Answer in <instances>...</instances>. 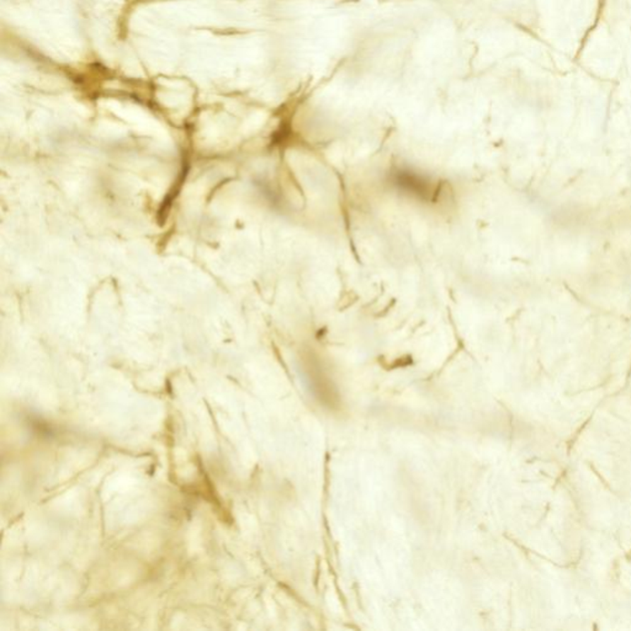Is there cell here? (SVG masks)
<instances>
[{"label":"cell","mask_w":631,"mask_h":631,"mask_svg":"<svg viewBox=\"0 0 631 631\" xmlns=\"http://www.w3.org/2000/svg\"><path fill=\"white\" fill-rule=\"evenodd\" d=\"M393 182L402 190L410 192V194H413L421 199L433 200L436 194V190L431 182H428L424 178L415 173L398 170L393 174Z\"/></svg>","instance_id":"6da1fadb"}]
</instances>
